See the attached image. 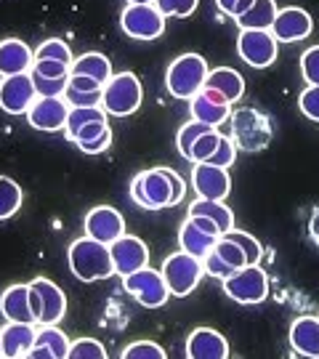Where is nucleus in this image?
I'll return each mask as SVG.
<instances>
[{
	"label": "nucleus",
	"mask_w": 319,
	"mask_h": 359,
	"mask_svg": "<svg viewBox=\"0 0 319 359\" xmlns=\"http://www.w3.org/2000/svg\"><path fill=\"white\" fill-rule=\"evenodd\" d=\"M186 194V184L170 168L141 170L130 181V200L144 210H163L179 205Z\"/></svg>",
	"instance_id": "1"
},
{
	"label": "nucleus",
	"mask_w": 319,
	"mask_h": 359,
	"mask_svg": "<svg viewBox=\"0 0 319 359\" xmlns=\"http://www.w3.org/2000/svg\"><path fill=\"white\" fill-rule=\"evenodd\" d=\"M67 264H69V271L75 274L80 283H96V280H107V277L115 274L109 245L99 243V240L88 237V234L69 245Z\"/></svg>",
	"instance_id": "2"
},
{
	"label": "nucleus",
	"mask_w": 319,
	"mask_h": 359,
	"mask_svg": "<svg viewBox=\"0 0 319 359\" xmlns=\"http://www.w3.org/2000/svg\"><path fill=\"white\" fill-rule=\"evenodd\" d=\"M210 67L200 53H184L176 62H170L165 72V88L170 90L173 99L189 102L191 96H197L205 88Z\"/></svg>",
	"instance_id": "3"
},
{
	"label": "nucleus",
	"mask_w": 319,
	"mask_h": 359,
	"mask_svg": "<svg viewBox=\"0 0 319 359\" xmlns=\"http://www.w3.org/2000/svg\"><path fill=\"white\" fill-rule=\"evenodd\" d=\"M141 102H144V88H141V80L133 72L112 75V80L104 86L102 107L107 115H115V117L133 115L141 107Z\"/></svg>",
	"instance_id": "4"
},
{
	"label": "nucleus",
	"mask_w": 319,
	"mask_h": 359,
	"mask_svg": "<svg viewBox=\"0 0 319 359\" xmlns=\"http://www.w3.org/2000/svg\"><path fill=\"white\" fill-rule=\"evenodd\" d=\"M224 293L229 295L234 304L243 306H253L266 301L269 295V277L266 271L261 269L258 264H247L243 269H237L224 280Z\"/></svg>",
	"instance_id": "5"
},
{
	"label": "nucleus",
	"mask_w": 319,
	"mask_h": 359,
	"mask_svg": "<svg viewBox=\"0 0 319 359\" xmlns=\"http://www.w3.org/2000/svg\"><path fill=\"white\" fill-rule=\"evenodd\" d=\"M163 277H165L168 287H170V295H176V298H184V295H189L200 280H203V258L191 256L186 250H179V253H173V256H168L163 261Z\"/></svg>",
	"instance_id": "6"
},
{
	"label": "nucleus",
	"mask_w": 319,
	"mask_h": 359,
	"mask_svg": "<svg viewBox=\"0 0 319 359\" xmlns=\"http://www.w3.org/2000/svg\"><path fill=\"white\" fill-rule=\"evenodd\" d=\"M120 27L133 40H157L165 32V16L154 3H128L120 13Z\"/></svg>",
	"instance_id": "7"
},
{
	"label": "nucleus",
	"mask_w": 319,
	"mask_h": 359,
	"mask_svg": "<svg viewBox=\"0 0 319 359\" xmlns=\"http://www.w3.org/2000/svg\"><path fill=\"white\" fill-rule=\"evenodd\" d=\"M123 287L139 301L141 306H147V309L165 306L168 298H170V287H168L163 271H154V269H149V266L125 274V277H123Z\"/></svg>",
	"instance_id": "8"
},
{
	"label": "nucleus",
	"mask_w": 319,
	"mask_h": 359,
	"mask_svg": "<svg viewBox=\"0 0 319 359\" xmlns=\"http://www.w3.org/2000/svg\"><path fill=\"white\" fill-rule=\"evenodd\" d=\"M280 40L271 35V29H243L237 38V53L245 65L253 69H266L277 62Z\"/></svg>",
	"instance_id": "9"
},
{
	"label": "nucleus",
	"mask_w": 319,
	"mask_h": 359,
	"mask_svg": "<svg viewBox=\"0 0 319 359\" xmlns=\"http://www.w3.org/2000/svg\"><path fill=\"white\" fill-rule=\"evenodd\" d=\"M231 128H234V144L240 149L261 152L271 142V126L264 115H258L255 109H240L231 115Z\"/></svg>",
	"instance_id": "10"
},
{
	"label": "nucleus",
	"mask_w": 319,
	"mask_h": 359,
	"mask_svg": "<svg viewBox=\"0 0 319 359\" xmlns=\"http://www.w3.org/2000/svg\"><path fill=\"white\" fill-rule=\"evenodd\" d=\"M38 99V90L29 72L0 77V109L6 115H27Z\"/></svg>",
	"instance_id": "11"
},
{
	"label": "nucleus",
	"mask_w": 319,
	"mask_h": 359,
	"mask_svg": "<svg viewBox=\"0 0 319 359\" xmlns=\"http://www.w3.org/2000/svg\"><path fill=\"white\" fill-rule=\"evenodd\" d=\"M67 117H69V104L64 102V96H38L27 112V123L46 133H56L64 130Z\"/></svg>",
	"instance_id": "12"
},
{
	"label": "nucleus",
	"mask_w": 319,
	"mask_h": 359,
	"mask_svg": "<svg viewBox=\"0 0 319 359\" xmlns=\"http://www.w3.org/2000/svg\"><path fill=\"white\" fill-rule=\"evenodd\" d=\"M191 187L200 197L226 200L231 194V176L226 168L210 165V163H194V168H191Z\"/></svg>",
	"instance_id": "13"
},
{
	"label": "nucleus",
	"mask_w": 319,
	"mask_h": 359,
	"mask_svg": "<svg viewBox=\"0 0 319 359\" xmlns=\"http://www.w3.org/2000/svg\"><path fill=\"white\" fill-rule=\"evenodd\" d=\"M112 253V264H115V274L125 277L130 271H139L149 264V248L144 240L133 237V234H123L115 243L109 245Z\"/></svg>",
	"instance_id": "14"
},
{
	"label": "nucleus",
	"mask_w": 319,
	"mask_h": 359,
	"mask_svg": "<svg viewBox=\"0 0 319 359\" xmlns=\"http://www.w3.org/2000/svg\"><path fill=\"white\" fill-rule=\"evenodd\" d=\"M86 234L99 243L112 245L117 237L125 234V218L112 205H99L86 213Z\"/></svg>",
	"instance_id": "15"
},
{
	"label": "nucleus",
	"mask_w": 319,
	"mask_h": 359,
	"mask_svg": "<svg viewBox=\"0 0 319 359\" xmlns=\"http://www.w3.org/2000/svg\"><path fill=\"white\" fill-rule=\"evenodd\" d=\"M231 107H234V104H229L226 102V96H221V93L213 90V88H203L197 96H191L189 99L191 117H194V120H200V123L213 126V128H218L221 123H226V120H229Z\"/></svg>",
	"instance_id": "16"
},
{
	"label": "nucleus",
	"mask_w": 319,
	"mask_h": 359,
	"mask_svg": "<svg viewBox=\"0 0 319 359\" xmlns=\"http://www.w3.org/2000/svg\"><path fill=\"white\" fill-rule=\"evenodd\" d=\"M314 29V22L308 11L298 8V6H287L277 11V19L271 25V35L280 40V43H298V40H306Z\"/></svg>",
	"instance_id": "17"
},
{
	"label": "nucleus",
	"mask_w": 319,
	"mask_h": 359,
	"mask_svg": "<svg viewBox=\"0 0 319 359\" xmlns=\"http://www.w3.org/2000/svg\"><path fill=\"white\" fill-rule=\"evenodd\" d=\"M186 357L191 359H226L229 357V344L226 338L210 330V327H197L186 338Z\"/></svg>",
	"instance_id": "18"
},
{
	"label": "nucleus",
	"mask_w": 319,
	"mask_h": 359,
	"mask_svg": "<svg viewBox=\"0 0 319 359\" xmlns=\"http://www.w3.org/2000/svg\"><path fill=\"white\" fill-rule=\"evenodd\" d=\"M32 65H35V51H29V46L25 40H0V77L29 72Z\"/></svg>",
	"instance_id": "19"
},
{
	"label": "nucleus",
	"mask_w": 319,
	"mask_h": 359,
	"mask_svg": "<svg viewBox=\"0 0 319 359\" xmlns=\"http://www.w3.org/2000/svg\"><path fill=\"white\" fill-rule=\"evenodd\" d=\"M32 287L40 293V301H43V314H40L38 325H56L59 320H64L67 314V295L56 283L46 280V277H38L32 280Z\"/></svg>",
	"instance_id": "20"
},
{
	"label": "nucleus",
	"mask_w": 319,
	"mask_h": 359,
	"mask_svg": "<svg viewBox=\"0 0 319 359\" xmlns=\"http://www.w3.org/2000/svg\"><path fill=\"white\" fill-rule=\"evenodd\" d=\"M0 333H3V357L11 359L27 357L38 338V330L32 322H8Z\"/></svg>",
	"instance_id": "21"
},
{
	"label": "nucleus",
	"mask_w": 319,
	"mask_h": 359,
	"mask_svg": "<svg viewBox=\"0 0 319 359\" xmlns=\"http://www.w3.org/2000/svg\"><path fill=\"white\" fill-rule=\"evenodd\" d=\"M290 346L301 357L319 359V317H298L290 325Z\"/></svg>",
	"instance_id": "22"
},
{
	"label": "nucleus",
	"mask_w": 319,
	"mask_h": 359,
	"mask_svg": "<svg viewBox=\"0 0 319 359\" xmlns=\"http://www.w3.org/2000/svg\"><path fill=\"white\" fill-rule=\"evenodd\" d=\"M0 311L8 322H35L32 306H29V285H11L0 295Z\"/></svg>",
	"instance_id": "23"
},
{
	"label": "nucleus",
	"mask_w": 319,
	"mask_h": 359,
	"mask_svg": "<svg viewBox=\"0 0 319 359\" xmlns=\"http://www.w3.org/2000/svg\"><path fill=\"white\" fill-rule=\"evenodd\" d=\"M205 88L218 90L221 96H226L229 104H237L245 93V80H243V75H240L237 69H231V67H216V69L208 72Z\"/></svg>",
	"instance_id": "24"
},
{
	"label": "nucleus",
	"mask_w": 319,
	"mask_h": 359,
	"mask_svg": "<svg viewBox=\"0 0 319 359\" xmlns=\"http://www.w3.org/2000/svg\"><path fill=\"white\" fill-rule=\"evenodd\" d=\"M179 243H181V250H186V253H191V256L197 258H205L213 250V245L218 243V234L200 229L191 218H186L179 229Z\"/></svg>",
	"instance_id": "25"
},
{
	"label": "nucleus",
	"mask_w": 319,
	"mask_h": 359,
	"mask_svg": "<svg viewBox=\"0 0 319 359\" xmlns=\"http://www.w3.org/2000/svg\"><path fill=\"white\" fill-rule=\"evenodd\" d=\"M189 216H208L213 224H216L221 234L234 226V213L229 208L224 205V200H208V197H197L194 203L189 205Z\"/></svg>",
	"instance_id": "26"
},
{
	"label": "nucleus",
	"mask_w": 319,
	"mask_h": 359,
	"mask_svg": "<svg viewBox=\"0 0 319 359\" xmlns=\"http://www.w3.org/2000/svg\"><path fill=\"white\" fill-rule=\"evenodd\" d=\"M277 19V3L274 0H255L253 6L237 19L240 29H271Z\"/></svg>",
	"instance_id": "27"
},
{
	"label": "nucleus",
	"mask_w": 319,
	"mask_h": 359,
	"mask_svg": "<svg viewBox=\"0 0 319 359\" xmlns=\"http://www.w3.org/2000/svg\"><path fill=\"white\" fill-rule=\"evenodd\" d=\"M72 72L75 75H88L93 80H99L102 86H107L112 80V62L104 53H83L80 59L72 62Z\"/></svg>",
	"instance_id": "28"
},
{
	"label": "nucleus",
	"mask_w": 319,
	"mask_h": 359,
	"mask_svg": "<svg viewBox=\"0 0 319 359\" xmlns=\"http://www.w3.org/2000/svg\"><path fill=\"white\" fill-rule=\"evenodd\" d=\"M22 203H25L22 187L13 179H8V176H0V221L16 216Z\"/></svg>",
	"instance_id": "29"
},
{
	"label": "nucleus",
	"mask_w": 319,
	"mask_h": 359,
	"mask_svg": "<svg viewBox=\"0 0 319 359\" xmlns=\"http://www.w3.org/2000/svg\"><path fill=\"white\" fill-rule=\"evenodd\" d=\"M90 120H107L104 107H69V117H67V126H64L67 139L72 142L77 130L83 128V126H88Z\"/></svg>",
	"instance_id": "30"
},
{
	"label": "nucleus",
	"mask_w": 319,
	"mask_h": 359,
	"mask_svg": "<svg viewBox=\"0 0 319 359\" xmlns=\"http://www.w3.org/2000/svg\"><path fill=\"white\" fill-rule=\"evenodd\" d=\"M35 344H38V346L51 348L53 359H64L67 354H69V338H67L56 325H40Z\"/></svg>",
	"instance_id": "31"
},
{
	"label": "nucleus",
	"mask_w": 319,
	"mask_h": 359,
	"mask_svg": "<svg viewBox=\"0 0 319 359\" xmlns=\"http://www.w3.org/2000/svg\"><path fill=\"white\" fill-rule=\"evenodd\" d=\"M221 136H224V133H218L216 128L205 130L203 136H200L197 142L191 144L189 163H208V160H210V154L218 149V144H221Z\"/></svg>",
	"instance_id": "32"
},
{
	"label": "nucleus",
	"mask_w": 319,
	"mask_h": 359,
	"mask_svg": "<svg viewBox=\"0 0 319 359\" xmlns=\"http://www.w3.org/2000/svg\"><path fill=\"white\" fill-rule=\"evenodd\" d=\"M35 59H53V62H64V65H72V51L62 38L43 40L38 48H35Z\"/></svg>",
	"instance_id": "33"
},
{
	"label": "nucleus",
	"mask_w": 319,
	"mask_h": 359,
	"mask_svg": "<svg viewBox=\"0 0 319 359\" xmlns=\"http://www.w3.org/2000/svg\"><path fill=\"white\" fill-rule=\"evenodd\" d=\"M224 237H229V240H234V243L243 248L245 258H247V264H261V258H264V248H261V243L255 240L253 234H247V231L243 229H234L231 226Z\"/></svg>",
	"instance_id": "34"
},
{
	"label": "nucleus",
	"mask_w": 319,
	"mask_h": 359,
	"mask_svg": "<svg viewBox=\"0 0 319 359\" xmlns=\"http://www.w3.org/2000/svg\"><path fill=\"white\" fill-rule=\"evenodd\" d=\"M213 126H208V123H200V120H194L191 117L189 123L179 130V136H176V144H179V152L184 160H189V152H191V144L197 142L200 136H203L205 130H210Z\"/></svg>",
	"instance_id": "35"
},
{
	"label": "nucleus",
	"mask_w": 319,
	"mask_h": 359,
	"mask_svg": "<svg viewBox=\"0 0 319 359\" xmlns=\"http://www.w3.org/2000/svg\"><path fill=\"white\" fill-rule=\"evenodd\" d=\"M213 250L229 264L231 269H243V266H247V258H245L243 248L234 243V240H229V237H224V234L218 237V243L213 245Z\"/></svg>",
	"instance_id": "36"
},
{
	"label": "nucleus",
	"mask_w": 319,
	"mask_h": 359,
	"mask_svg": "<svg viewBox=\"0 0 319 359\" xmlns=\"http://www.w3.org/2000/svg\"><path fill=\"white\" fill-rule=\"evenodd\" d=\"M67 357L72 359H107V348L96 341V338H80V341H72L69 344V354Z\"/></svg>",
	"instance_id": "37"
},
{
	"label": "nucleus",
	"mask_w": 319,
	"mask_h": 359,
	"mask_svg": "<svg viewBox=\"0 0 319 359\" xmlns=\"http://www.w3.org/2000/svg\"><path fill=\"white\" fill-rule=\"evenodd\" d=\"M29 75H32L38 96H64L67 83H69V77H43L38 72H32V69H29Z\"/></svg>",
	"instance_id": "38"
},
{
	"label": "nucleus",
	"mask_w": 319,
	"mask_h": 359,
	"mask_svg": "<svg viewBox=\"0 0 319 359\" xmlns=\"http://www.w3.org/2000/svg\"><path fill=\"white\" fill-rule=\"evenodd\" d=\"M237 144H234V139L231 136H221V144H218V149L213 154H210V165H218V168H226L229 170L231 165H234V160H237Z\"/></svg>",
	"instance_id": "39"
},
{
	"label": "nucleus",
	"mask_w": 319,
	"mask_h": 359,
	"mask_svg": "<svg viewBox=\"0 0 319 359\" xmlns=\"http://www.w3.org/2000/svg\"><path fill=\"white\" fill-rule=\"evenodd\" d=\"M123 359H165V348L154 341H136L123 351Z\"/></svg>",
	"instance_id": "40"
},
{
	"label": "nucleus",
	"mask_w": 319,
	"mask_h": 359,
	"mask_svg": "<svg viewBox=\"0 0 319 359\" xmlns=\"http://www.w3.org/2000/svg\"><path fill=\"white\" fill-rule=\"evenodd\" d=\"M197 3L200 0H154V6L160 8L163 16H179V19L197 11Z\"/></svg>",
	"instance_id": "41"
},
{
	"label": "nucleus",
	"mask_w": 319,
	"mask_h": 359,
	"mask_svg": "<svg viewBox=\"0 0 319 359\" xmlns=\"http://www.w3.org/2000/svg\"><path fill=\"white\" fill-rule=\"evenodd\" d=\"M104 88L102 90H75L67 88L64 90V102L69 107H102Z\"/></svg>",
	"instance_id": "42"
},
{
	"label": "nucleus",
	"mask_w": 319,
	"mask_h": 359,
	"mask_svg": "<svg viewBox=\"0 0 319 359\" xmlns=\"http://www.w3.org/2000/svg\"><path fill=\"white\" fill-rule=\"evenodd\" d=\"M301 77L308 86H319V46H311L301 56Z\"/></svg>",
	"instance_id": "43"
},
{
	"label": "nucleus",
	"mask_w": 319,
	"mask_h": 359,
	"mask_svg": "<svg viewBox=\"0 0 319 359\" xmlns=\"http://www.w3.org/2000/svg\"><path fill=\"white\" fill-rule=\"evenodd\" d=\"M298 107H301V112H304L308 120L319 123V86H306V88L301 90Z\"/></svg>",
	"instance_id": "44"
},
{
	"label": "nucleus",
	"mask_w": 319,
	"mask_h": 359,
	"mask_svg": "<svg viewBox=\"0 0 319 359\" xmlns=\"http://www.w3.org/2000/svg\"><path fill=\"white\" fill-rule=\"evenodd\" d=\"M203 269H205V274L216 277V280H221V283H224V280H226L229 274H234V271H237V269H231L229 264H226L224 258L218 256L216 250H210V253H208V256L203 258Z\"/></svg>",
	"instance_id": "45"
},
{
	"label": "nucleus",
	"mask_w": 319,
	"mask_h": 359,
	"mask_svg": "<svg viewBox=\"0 0 319 359\" xmlns=\"http://www.w3.org/2000/svg\"><path fill=\"white\" fill-rule=\"evenodd\" d=\"M107 130H109V123H107V120H90L88 126H83V128L77 130L72 142H75L77 147H83V144H90V142H96V139H102Z\"/></svg>",
	"instance_id": "46"
},
{
	"label": "nucleus",
	"mask_w": 319,
	"mask_h": 359,
	"mask_svg": "<svg viewBox=\"0 0 319 359\" xmlns=\"http://www.w3.org/2000/svg\"><path fill=\"white\" fill-rule=\"evenodd\" d=\"M32 72H38L43 77H69L72 65H64V62H53V59H35Z\"/></svg>",
	"instance_id": "47"
},
{
	"label": "nucleus",
	"mask_w": 319,
	"mask_h": 359,
	"mask_svg": "<svg viewBox=\"0 0 319 359\" xmlns=\"http://www.w3.org/2000/svg\"><path fill=\"white\" fill-rule=\"evenodd\" d=\"M67 88H75V90H102L104 86L99 80H93L88 75H75V72H69V83H67Z\"/></svg>",
	"instance_id": "48"
},
{
	"label": "nucleus",
	"mask_w": 319,
	"mask_h": 359,
	"mask_svg": "<svg viewBox=\"0 0 319 359\" xmlns=\"http://www.w3.org/2000/svg\"><path fill=\"white\" fill-rule=\"evenodd\" d=\"M109 144H112V128L107 130L102 139H96V142H90V144H83V147H77V149L86 154H99V152H104V149H109Z\"/></svg>",
	"instance_id": "49"
},
{
	"label": "nucleus",
	"mask_w": 319,
	"mask_h": 359,
	"mask_svg": "<svg viewBox=\"0 0 319 359\" xmlns=\"http://www.w3.org/2000/svg\"><path fill=\"white\" fill-rule=\"evenodd\" d=\"M189 218L197 224V226H200V229H205V231H210V234H218V237H221V229H218L216 224H213L208 216H189Z\"/></svg>",
	"instance_id": "50"
},
{
	"label": "nucleus",
	"mask_w": 319,
	"mask_h": 359,
	"mask_svg": "<svg viewBox=\"0 0 319 359\" xmlns=\"http://www.w3.org/2000/svg\"><path fill=\"white\" fill-rule=\"evenodd\" d=\"M29 306H32V314H35V322L40 320V314H43V301H40V293L29 285Z\"/></svg>",
	"instance_id": "51"
},
{
	"label": "nucleus",
	"mask_w": 319,
	"mask_h": 359,
	"mask_svg": "<svg viewBox=\"0 0 319 359\" xmlns=\"http://www.w3.org/2000/svg\"><path fill=\"white\" fill-rule=\"evenodd\" d=\"M27 357H32V359H53V351H51V348L38 346V344H35V346L29 348V354H27Z\"/></svg>",
	"instance_id": "52"
},
{
	"label": "nucleus",
	"mask_w": 319,
	"mask_h": 359,
	"mask_svg": "<svg viewBox=\"0 0 319 359\" xmlns=\"http://www.w3.org/2000/svg\"><path fill=\"white\" fill-rule=\"evenodd\" d=\"M308 234H311V240L319 245V208L314 210V216L308 221Z\"/></svg>",
	"instance_id": "53"
},
{
	"label": "nucleus",
	"mask_w": 319,
	"mask_h": 359,
	"mask_svg": "<svg viewBox=\"0 0 319 359\" xmlns=\"http://www.w3.org/2000/svg\"><path fill=\"white\" fill-rule=\"evenodd\" d=\"M237 3H240V0H216L218 8H221L224 13H229V16H234V8H237Z\"/></svg>",
	"instance_id": "54"
},
{
	"label": "nucleus",
	"mask_w": 319,
	"mask_h": 359,
	"mask_svg": "<svg viewBox=\"0 0 319 359\" xmlns=\"http://www.w3.org/2000/svg\"><path fill=\"white\" fill-rule=\"evenodd\" d=\"M253 3H255V0H240V3H237V8H234V19H240V16H243V13L247 11Z\"/></svg>",
	"instance_id": "55"
},
{
	"label": "nucleus",
	"mask_w": 319,
	"mask_h": 359,
	"mask_svg": "<svg viewBox=\"0 0 319 359\" xmlns=\"http://www.w3.org/2000/svg\"><path fill=\"white\" fill-rule=\"evenodd\" d=\"M128 3H154V0H128Z\"/></svg>",
	"instance_id": "56"
},
{
	"label": "nucleus",
	"mask_w": 319,
	"mask_h": 359,
	"mask_svg": "<svg viewBox=\"0 0 319 359\" xmlns=\"http://www.w3.org/2000/svg\"><path fill=\"white\" fill-rule=\"evenodd\" d=\"M0 357H3V333H0Z\"/></svg>",
	"instance_id": "57"
}]
</instances>
